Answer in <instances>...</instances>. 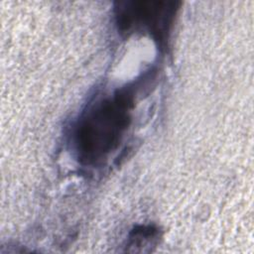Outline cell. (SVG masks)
<instances>
[{
  "label": "cell",
  "instance_id": "1",
  "mask_svg": "<svg viewBox=\"0 0 254 254\" xmlns=\"http://www.w3.org/2000/svg\"><path fill=\"white\" fill-rule=\"evenodd\" d=\"M132 105V93L123 89L112 99L96 102L84 113L74 138L81 163L95 165L116 149L129 126Z\"/></svg>",
  "mask_w": 254,
  "mask_h": 254
},
{
  "label": "cell",
  "instance_id": "3",
  "mask_svg": "<svg viewBox=\"0 0 254 254\" xmlns=\"http://www.w3.org/2000/svg\"><path fill=\"white\" fill-rule=\"evenodd\" d=\"M159 239V230L152 225L135 227L129 234L126 250L129 252H148Z\"/></svg>",
  "mask_w": 254,
  "mask_h": 254
},
{
  "label": "cell",
  "instance_id": "2",
  "mask_svg": "<svg viewBox=\"0 0 254 254\" xmlns=\"http://www.w3.org/2000/svg\"><path fill=\"white\" fill-rule=\"evenodd\" d=\"M179 4L175 1L119 2L115 7L116 24L122 33H147L160 46L165 47Z\"/></svg>",
  "mask_w": 254,
  "mask_h": 254
}]
</instances>
